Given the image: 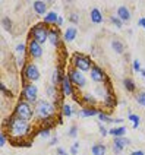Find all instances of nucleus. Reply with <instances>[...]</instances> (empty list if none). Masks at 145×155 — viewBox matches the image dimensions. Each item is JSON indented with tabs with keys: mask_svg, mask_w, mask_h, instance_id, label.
<instances>
[{
	"mask_svg": "<svg viewBox=\"0 0 145 155\" xmlns=\"http://www.w3.org/2000/svg\"><path fill=\"white\" fill-rule=\"evenodd\" d=\"M8 129H9L10 138L21 139V138H24V136L28 135V132H29V124H28V121L26 120L18 119L16 116L13 114V116H10V119H9Z\"/></svg>",
	"mask_w": 145,
	"mask_h": 155,
	"instance_id": "nucleus-1",
	"label": "nucleus"
},
{
	"mask_svg": "<svg viewBox=\"0 0 145 155\" xmlns=\"http://www.w3.org/2000/svg\"><path fill=\"white\" fill-rule=\"evenodd\" d=\"M15 116H16L18 119H22V120H31L32 119V116H34V110H32V107H31V104L25 101V100H21L19 103L16 104V107H15V113H13Z\"/></svg>",
	"mask_w": 145,
	"mask_h": 155,
	"instance_id": "nucleus-2",
	"label": "nucleus"
},
{
	"mask_svg": "<svg viewBox=\"0 0 145 155\" xmlns=\"http://www.w3.org/2000/svg\"><path fill=\"white\" fill-rule=\"evenodd\" d=\"M49 29L50 28H47V25H44V24H37V25H34L31 28L29 35L32 37V40H35L38 44L43 45L49 40Z\"/></svg>",
	"mask_w": 145,
	"mask_h": 155,
	"instance_id": "nucleus-3",
	"label": "nucleus"
},
{
	"mask_svg": "<svg viewBox=\"0 0 145 155\" xmlns=\"http://www.w3.org/2000/svg\"><path fill=\"white\" fill-rule=\"evenodd\" d=\"M73 66L75 69L81 70V72H88V70L93 69V60L85 56V54H81V53H75L73 54Z\"/></svg>",
	"mask_w": 145,
	"mask_h": 155,
	"instance_id": "nucleus-4",
	"label": "nucleus"
},
{
	"mask_svg": "<svg viewBox=\"0 0 145 155\" xmlns=\"http://www.w3.org/2000/svg\"><path fill=\"white\" fill-rule=\"evenodd\" d=\"M56 111V107L54 104L49 103V101H38L35 104V114L41 119H47V117H51Z\"/></svg>",
	"mask_w": 145,
	"mask_h": 155,
	"instance_id": "nucleus-5",
	"label": "nucleus"
},
{
	"mask_svg": "<svg viewBox=\"0 0 145 155\" xmlns=\"http://www.w3.org/2000/svg\"><path fill=\"white\" fill-rule=\"evenodd\" d=\"M22 78H24V82H26V81H29V84L35 82V81L40 79V70L37 69L35 64L28 63V64H25V68L22 69Z\"/></svg>",
	"mask_w": 145,
	"mask_h": 155,
	"instance_id": "nucleus-6",
	"label": "nucleus"
},
{
	"mask_svg": "<svg viewBox=\"0 0 145 155\" xmlns=\"http://www.w3.org/2000/svg\"><path fill=\"white\" fill-rule=\"evenodd\" d=\"M37 95H38V89L34 84H25L24 89H22V98L28 101L29 104H32L37 101Z\"/></svg>",
	"mask_w": 145,
	"mask_h": 155,
	"instance_id": "nucleus-7",
	"label": "nucleus"
},
{
	"mask_svg": "<svg viewBox=\"0 0 145 155\" xmlns=\"http://www.w3.org/2000/svg\"><path fill=\"white\" fill-rule=\"evenodd\" d=\"M68 76L70 79V82H72V85H76L79 88L85 85L86 79L84 76V72H81V70H78V69H69Z\"/></svg>",
	"mask_w": 145,
	"mask_h": 155,
	"instance_id": "nucleus-8",
	"label": "nucleus"
},
{
	"mask_svg": "<svg viewBox=\"0 0 145 155\" xmlns=\"http://www.w3.org/2000/svg\"><path fill=\"white\" fill-rule=\"evenodd\" d=\"M28 54L32 59H40L43 56V47H41V44H38L35 40H29V43H28Z\"/></svg>",
	"mask_w": 145,
	"mask_h": 155,
	"instance_id": "nucleus-9",
	"label": "nucleus"
},
{
	"mask_svg": "<svg viewBox=\"0 0 145 155\" xmlns=\"http://www.w3.org/2000/svg\"><path fill=\"white\" fill-rule=\"evenodd\" d=\"M91 79H93L94 82H97V84L109 81L107 76H106V73H104V70H103L100 66H93V69H91Z\"/></svg>",
	"mask_w": 145,
	"mask_h": 155,
	"instance_id": "nucleus-10",
	"label": "nucleus"
},
{
	"mask_svg": "<svg viewBox=\"0 0 145 155\" xmlns=\"http://www.w3.org/2000/svg\"><path fill=\"white\" fill-rule=\"evenodd\" d=\"M129 143H130V140L126 139L125 136L123 138H114L113 139V152L116 155H119L122 152V149L126 147V145H129Z\"/></svg>",
	"mask_w": 145,
	"mask_h": 155,
	"instance_id": "nucleus-11",
	"label": "nucleus"
},
{
	"mask_svg": "<svg viewBox=\"0 0 145 155\" xmlns=\"http://www.w3.org/2000/svg\"><path fill=\"white\" fill-rule=\"evenodd\" d=\"M60 86H62V94L63 95H73V85H72V82H70L68 75L63 76Z\"/></svg>",
	"mask_w": 145,
	"mask_h": 155,
	"instance_id": "nucleus-12",
	"label": "nucleus"
},
{
	"mask_svg": "<svg viewBox=\"0 0 145 155\" xmlns=\"http://www.w3.org/2000/svg\"><path fill=\"white\" fill-rule=\"evenodd\" d=\"M49 41H50L51 45L59 47L60 45V32H59V29H56V28H50V29H49Z\"/></svg>",
	"mask_w": 145,
	"mask_h": 155,
	"instance_id": "nucleus-13",
	"label": "nucleus"
},
{
	"mask_svg": "<svg viewBox=\"0 0 145 155\" xmlns=\"http://www.w3.org/2000/svg\"><path fill=\"white\" fill-rule=\"evenodd\" d=\"M32 8H34L35 13H38V15H47L46 13V10H47V2H43V0H35L34 3H32Z\"/></svg>",
	"mask_w": 145,
	"mask_h": 155,
	"instance_id": "nucleus-14",
	"label": "nucleus"
},
{
	"mask_svg": "<svg viewBox=\"0 0 145 155\" xmlns=\"http://www.w3.org/2000/svg\"><path fill=\"white\" fill-rule=\"evenodd\" d=\"M76 28H73V26H69L66 28V31H65V34H63V40L66 41V43H70V41H73L75 38H76Z\"/></svg>",
	"mask_w": 145,
	"mask_h": 155,
	"instance_id": "nucleus-15",
	"label": "nucleus"
},
{
	"mask_svg": "<svg viewBox=\"0 0 145 155\" xmlns=\"http://www.w3.org/2000/svg\"><path fill=\"white\" fill-rule=\"evenodd\" d=\"M117 18H119L122 22H128L129 19H130V12H129V9L126 6H120L117 9Z\"/></svg>",
	"mask_w": 145,
	"mask_h": 155,
	"instance_id": "nucleus-16",
	"label": "nucleus"
},
{
	"mask_svg": "<svg viewBox=\"0 0 145 155\" xmlns=\"http://www.w3.org/2000/svg\"><path fill=\"white\" fill-rule=\"evenodd\" d=\"M89 18H91V22L93 24H101L103 22V13L100 9L94 8L91 10V13H89Z\"/></svg>",
	"mask_w": 145,
	"mask_h": 155,
	"instance_id": "nucleus-17",
	"label": "nucleus"
},
{
	"mask_svg": "<svg viewBox=\"0 0 145 155\" xmlns=\"http://www.w3.org/2000/svg\"><path fill=\"white\" fill-rule=\"evenodd\" d=\"M57 21H59V16H57V13L56 12H49L46 16H44V25H54V24H57Z\"/></svg>",
	"mask_w": 145,
	"mask_h": 155,
	"instance_id": "nucleus-18",
	"label": "nucleus"
},
{
	"mask_svg": "<svg viewBox=\"0 0 145 155\" xmlns=\"http://www.w3.org/2000/svg\"><path fill=\"white\" fill-rule=\"evenodd\" d=\"M109 133H110L111 136H114V138H123V136H125V133H126V127H125V126L111 127V129L109 130Z\"/></svg>",
	"mask_w": 145,
	"mask_h": 155,
	"instance_id": "nucleus-19",
	"label": "nucleus"
},
{
	"mask_svg": "<svg viewBox=\"0 0 145 155\" xmlns=\"http://www.w3.org/2000/svg\"><path fill=\"white\" fill-rule=\"evenodd\" d=\"M98 110L97 108H89V107H85V108H82L79 114H81V117H93V116H98Z\"/></svg>",
	"mask_w": 145,
	"mask_h": 155,
	"instance_id": "nucleus-20",
	"label": "nucleus"
},
{
	"mask_svg": "<svg viewBox=\"0 0 145 155\" xmlns=\"http://www.w3.org/2000/svg\"><path fill=\"white\" fill-rule=\"evenodd\" d=\"M62 79H63V72L62 68H56L53 72V85L56 86L57 84H62Z\"/></svg>",
	"mask_w": 145,
	"mask_h": 155,
	"instance_id": "nucleus-21",
	"label": "nucleus"
},
{
	"mask_svg": "<svg viewBox=\"0 0 145 155\" xmlns=\"http://www.w3.org/2000/svg\"><path fill=\"white\" fill-rule=\"evenodd\" d=\"M111 47H113V50L117 53V54H122V53L125 51V45H123V43L119 41V40H113V41H111Z\"/></svg>",
	"mask_w": 145,
	"mask_h": 155,
	"instance_id": "nucleus-22",
	"label": "nucleus"
},
{
	"mask_svg": "<svg viewBox=\"0 0 145 155\" xmlns=\"http://www.w3.org/2000/svg\"><path fill=\"white\" fill-rule=\"evenodd\" d=\"M93 155H106V147L101 143H97L93 147Z\"/></svg>",
	"mask_w": 145,
	"mask_h": 155,
	"instance_id": "nucleus-23",
	"label": "nucleus"
},
{
	"mask_svg": "<svg viewBox=\"0 0 145 155\" xmlns=\"http://www.w3.org/2000/svg\"><path fill=\"white\" fill-rule=\"evenodd\" d=\"M72 107L69 105V104L63 103L62 104V116H65V117H70L72 116Z\"/></svg>",
	"mask_w": 145,
	"mask_h": 155,
	"instance_id": "nucleus-24",
	"label": "nucleus"
},
{
	"mask_svg": "<svg viewBox=\"0 0 145 155\" xmlns=\"http://www.w3.org/2000/svg\"><path fill=\"white\" fill-rule=\"evenodd\" d=\"M53 124H54V116L47 117V119H43V127H46V129H51Z\"/></svg>",
	"mask_w": 145,
	"mask_h": 155,
	"instance_id": "nucleus-25",
	"label": "nucleus"
},
{
	"mask_svg": "<svg viewBox=\"0 0 145 155\" xmlns=\"http://www.w3.org/2000/svg\"><path fill=\"white\" fill-rule=\"evenodd\" d=\"M123 85H125V88L128 89L129 92H133V91H135V84H133L132 79H125V81H123Z\"/></svg>",
	"mask_w": 145,
	"mask_h": 155,
	"instance_id": "nucleus-26",
	"label": "nucleus"
},
{
	"mask_svg": "<svg viewBox=\"0 0 145 155\" xmlns=\"http://www.w3.org/2000/svg\"><path fill=\"white\" fill-rule=\"evenodd\" d=\"M98 119L101 121H104V123H114V119H111V117H109L106 113H98Z\"/></svg>",
	"mask_w": 145,
	"mask_h": 155,
	"instance_id": "nucleus-27",
	"label": "nucleus"
},
{
	"mask_svg": "<svg viewBox=\"0 0 145 155\" xmlns=\"http://www.w3.org/2000/svg\"><path fill=\"white\" fill-rule=\"evenodd\" d=\"M128 117H129V120L133 123V127H135V129H137V127H139V121H141V120H139V116H137V114H132V113H130Z\"/></svg>",
	"mask_w": 145,
	"mask_h": 155,
	"instance_id": "nucleus-28",
	"label": "nucleus"
},
{
	"mask_svg": "<svg viewBox=\"0 0 145 155\" xmlns=\"http://www.w3.org/2000/svg\"><path fill=\"white\" fill-rule=\"evenodd\" d=\"M82 103L84 104H95V100H94V97H93V95L84 94L82 95Z\"/></svg>",
	"mask_w": 145,
	"mask_h": 155,
	"instance_id": "nucleus-29",
	"label": "nucleus"
},
{
	"mask_svg": "<svg viewBox=\"0 0 145 155\" xmlns=\"http://www.w3.org/2000/svg\"><path fill=\"white\" fill-rule=\"evenodd\" d=\"M2 24H3L6 31H12V22H10L9 18H3V19H2Z\"/></svg>",
	"mask_w": 145,
	"mask_h": 155,
	"instance_id": "nucleus-30",
	"label": "nucleus"
},
{
	"mask_svg": "<svg viewBox=\"0 0 145 155\" xmlns=\"http://www.w3.org/2000/svg\"><path fill=\"white\" fill-rule=\"evenodd\" d=\"M137 101L138 104H141L142 107H145V92H139L137 95Z\"/></svg>",
	"mask_w": 145,
	"mask_h": 155,
	"instance_id": "nucleus-31",
	"label": "nucleus"
},
{
	"mask_svg": "<svg viewBox=\"0 0 145 155\" xmlns=\"http://www.w3.org/2000/svg\"><path fill=\"white\" fill-rule=\"evenodd\" d=\"M110 21H111V22H113V25H114V26H117V28H122V26H123V22L120 21L119 18L111 16V18H110Z\"/></svg>",
	"mask_w": 145,
	"mask_h": 155,
	"instance_id": "nucleus-32",
	"label": "nucleus"
},
{
	"mask_svg": "<svg viewBox=\"0 0 145 155\" xmlns=\"http://www.w3.org/2000/svg\"><path fill=\"white\" fill-rule=\"evenodd\" d=\"M69 21H70L72 24H78V22H79V15H78L76 12H72L70 16H69Z\"/></svg>",
	"mask_w": 145,
	"mask_h": 155,
	"instance_id": "nucleus-33",
	"label": "nucleus"
},
{
	"mask_svg": "<svg viewBox=\"0 0 145 155\" xmlns=\"http://www.w3.org/2000/svg\"><path fill=\"white\" fill-rule=\"evenodd\" d=\"M0 89H2V92H3V94H5V95H8L9 98L12 97V92L9 91V89H8V88H6V86H5V84H0Z\"/></svg>",
	"mask_w": 145,
	"mask_h": 155,
	"instance_id": "nucleus-34",
	"label": "nucleus"
},
{
	"mask_svg": "<svg viewBox=\"0 0 145 155\" xmlns=\"http://www.w3.org/2000/svg\"><path fill=\"white\" fill-rule=\"evenodd\" d=\"M38 133H40L43 138H47V136H50V129H46V127H43V129L38 130Z\"/></svg>",
	"mask_w": 145,
	"mask_h": 155,
	"instance_id": "nucleus-35",
	"label": "nucleus"
},
{
	"mask_svg": "<svg viewBox=\"0 0 145 155\" xmlns=\"http://www.w3.org/2000/svg\"><path fill=\"white\" fill-rule=\"evenodd\" d=\"M78 133V127H75V126H72L70 127V130H69V136H72V138H75Z\"/></svg>",
	"mask_w": 145,
	"mask_h": 155,
	"instance_id": "nucleus-36",
	"label": "nucleus"
},
{
	"mask_svg": "<svg viewBox=\"0 0 145 155\" xmlns=\"http://www.w3.org/2000/svg\"><path fill=\"white\" fill-rule=\"evenodd\" d=\"M6 145V133H2L0 135V147H5Z\"/></svg>",
	"mask_w": 145,
	"mask_h": 155,
	"instance_id": "nucleus-37",
	"label": "nucleus"
},
{
	"mask_svg": "<svg viewBox=\"0 0 145 155\" xmlns=\"http://www.w3.org/2000/svg\"><path fill=\"white\" fill-rule=\"evenodd\" d=\"M78 148H79V145H78V142H75V143L72 145V148H70V152H72V155H76Z\"/></svg>",
	"mask_w": 145,
	"mask_h": 155,
	"instance_id": "nucleus-38",
	"label": "nucleus"
},
{
	"mask_svg": "<svg viewBox=\"0 0 145 155\" xmlns=\"http://www.w3.org/2000/svg\"><path fill=\"white\" fill-rule=\"evenodd\" d=\"M133 70H135V72H141V63H139V61L138 60H135L133 61Z\"/></svg>",
	"mask_w": 145,
	"mask_h": 155,
	"instance_id": "nucleus-39",
	"label": "nucleus"
},
{
	"mask_svg": "<svg viewBox=\"0 0 145 155\" xmlns=\"http://www.w3.org/2000/svg\"><path fill=\"white\" fill-rule=\"evenodd\" d=\"M16 51L18 53H24L25 51V44H18L16 45Z\"/></svg>",
	"mask_w": 145,
	"mask_h": 155,
	"instance_id": "nucleus-40",
	"label": "nucleus"
},
{
	"mask_svg": "<svg viewBox=\"0 0 145 155\" xmlns=\"http://www.w3.org/2000/svg\"><path fill=\"white\" fill-rule=\"evenodd\" d=\"M100 133H101L103 136H107V133H109V132H107V129H106L104 126H100Z\"/></svg>",
	"mask_w": 145,
	"mask_h": 155,
	"instance_id": "nucleus-41",
	"label": "nucleus"
},
{
	"mask_svg": "<svg viewBox=\"0 0 145 155\" xmlns=\"http://www.w3.org/2000/svg\"><path fill=\"white\" fill-rule=\"evenodd\" d=\"M138 25H139V26H142V28L145 29V16H144V18H141V19L138 21Z\"/></svg>",
	"mask_w": 145,
	"mask_h": 155,
	"instance_id": "nucleus-42",
	"label": "nucleus"
},
{
	"mask_svg": "<svg viewBox=\"0 0 145 155\" xmlns=\"http://www.w3.org/2000/svg\"><path fill=\"white\" fill-rule=\"evenodd\" d=\"M54 89H56V88H54ZM54 89H53V86H49V95H51V97H54V92H53Z\"/></svg>",
	"mask_w": 145,
	"mask_h": 155,
	"instance_id": "nucleus-43",
	"label": "nucleus"
},
{
	"mask_svg": "<svg viewBox=\"0 0 145 155\" xmlns=\"http://www.w3.org/2000/svg\"><path fill=\"white\" fill-rule=\"evenodd\" d=\"M130 155H145V154L142 152V151H133V152H132Z\"/></svg>",
	"mask_w": 145,
	"mask_h": 155,
	"instance_id": "nucleus-44",
	"label": "nucleus"
},
{
	"mask_svg": "<svg viewBox=\"0 0 145 155\" xmlns=\"http://www.w3.org/2000/svg\"><path fill=\"white\" fill-rule=\"evenodd\" d=\"M57 154H59V155H66V152H65V149L59 148V149H57Z\"/></svg>",
	"mask_w": 145,
	"mask_h": 155,
	"instance_id": "nucleus-45",
	"label": "nucleus"
},
{
	"mask_svg": "<svg viewBox=\"0 0 145 155\" xmlns=\"http://www.w3.org/2000/svg\"><path fill=\"white\" fill-rule=\"evenodd\" d=\"M62 24H63V18H60V16H59V21H57V24H56V25H57V26H60V25H62Z\"/></svg>",
	"mask_w": 145,
	"mask_h": 155,
	"instance_id": "nucleus-46",
	"label": "nucleus"
},
{
	"mask_svg": "<svg viewBox=\"0 0 145 155\" xmlns=\"http://www.w3.org/2000/svg\"><path fill=\"white\" fill-rule=\"evenodd\" d=\"M50 143H51V145H56V143H57V139L54 138V139H53V140H51V142H50Z\"/></svg>",
	"mask_w": 145,
	"mask_h": 155,
	"instance_id": "nucleus-47",
	"label": "nucleus"
},
{
	"mask_svg": "<svg viewBox=\"0 0 145 155\" xmlns=\"http://www.w3.org/2000/svg\"><path fill=\"white\" fill-rule=\"evenodd\" d=\"M141 73H142V76L145 78V70H141Z\"/></svg>",
	"mask_w": 145,
	"mask_h": 155,
	"instance_id": "nucleus-48",
	"label": "nucleus"
}]
</instances>
